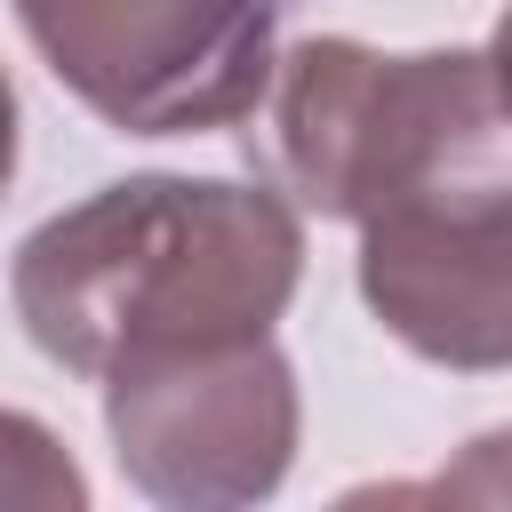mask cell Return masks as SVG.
<instances>
[{"label":"cell","mask_w":512,"mask_h":512,"mask_svg":"<svg viewBox=\"0 0 512 512\" xmlns=\"http://www.w3.org/2000/svg\"><path fill=\"white\" fill-rule=\"evenodd\" d=\"M296 280V200L232 176H120L48 216L8 264L24 336L96 384L152 352L272 336Z\"/></svg>","instance_id":"1"},{"label":"cell","mask_w":512,"mask_h":512,"mask_svg":"<svg viewBox=\"0 0 512 512\" xmlns=\"http://www.w3.org/2000/svg\"><path fill=\"white\" fill-rule=\"evenodd\" d=\"M264 144L296 208L360 224L432 176L512 160V104L480 48H368L320 32L280 56Z\"/></svg>","instance_id":"2"},{"label":"cell","mask_w":512,"mask_h":512,"mask_svg":"<svg viewBox=\"0 0 512 512\" xmlns=\"http://www.w3.org/2000/svg\"><path fill=\"white\" fill-rule=\"evenodd\" d=\"M16 24L120 136L232 128L280 72V0H16Z\"/></svg>","instance_id":"3"},{"label":"cell","mask_w":512,"mask_h":512,"mask_svg":"<svg viewBox=\"0 0 512 512\" xmlns=\"http://www.w3.org/2000/svg\"><path fill=\"white\" fill-rule=\"evenodd\" d=\"M104 432L120 472L168 512H232L296 464V368L272 336L152 352L104 376Z\"/></svg>","instance_id":"4"},{"label":"cell","mask_w":512,"mask_h":512,"mask_svg":"<svg viewBox=\"0 0 512 512\" xmlns=\"http://www.w3.org/2000/svg\"><path fill=\"white\" fill-rule=\"evenodd\" d=\"M360 304L432 368H512V160L432 176L360 216Z\"/></svg>","instance_id":"5"},{"label":"cell","mask_w":512,"mask_h":512,"mask_svg":"<svg viewBox=\"0 0 512 512\" xmlns=\"http://www.w3.org/2000/svg\"><path fill=\"white\" fill-rule=\"evenodd\" d=\"M80 504H88V480L64 456V440L40 416L0 408V512H80Z\"/></svg>","instance_id":"6"},{"label":"cell","mask_w":512,"mask_h":512,"mask_svg":"<svg viewBox=\"0 0 512 512\" xmlns=\"http://www.w3.org/2000/svg\"><path fill=\"white\" fill-rule=\"evenodd\" d=\"M376 496H432V504H512V424L480 432L448 472L408 480V488H376Z\"/></svg>","instance_id":"7"},{"label":"cell","mask_w":512,"mask_h":512,"mask_svg":"<svg viewBox=\"0 0 512 512\" xmlns=\"http://www.w3.org/2000/svg\"><path fill=\"white\" fill-rule=\"evenodd\" d=\"M16 184V88H8V64H0V200Z\"/></svg>","instance_id":"8"},{"label":"cell","mask_w":512,"mask_h":512,"mask_svg":"<svg viewBox=\"0 0 512 512\" xmlns=\"http://www.w3.org/2000/svg\"><path fill=\"white\" fill-rule=\"evenodd\" d=\"M488 64H496V88H504V104H512V8L496 16V40H488Z\"/></svg>","instance_id":"9"}]
</instances>
